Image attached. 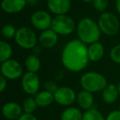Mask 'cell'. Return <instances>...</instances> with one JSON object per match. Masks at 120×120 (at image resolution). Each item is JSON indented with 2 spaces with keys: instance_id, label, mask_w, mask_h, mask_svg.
<instances>
[{
  "instance_id": "1",
  "label": "cell",
  "mask_w": 120,
  "mask_h": 120,
  "mask_svg": "<svg viewBox=\"0 0 120 120\" xmlns=\"http://www.w3.org/2000/svg\"><path fill=\"white\" fill-rule=\"evenodd\" d=\"M88 46L80 40L68 42L61 53V62L67 70L78 72L84 70L89 63Z\"/></svg>"
},
{
  "instance_id": "2",
  "label": "cell",
  "mask_w": 120,
  "mask_h": 120,
  "mask_svg": "<svg viewBox=\"0 0 120 120\" xmlns=\"http://www.w3.org/2000/svg\"><path fill=\"white\" fill-rule=\"evenodd\" d=\"M77 34L78 40L86 45H91L98 42L101 35V31L98 23L90 17H83L77 25Z\"/></svg>"
},
{
  "instance_id": "3",
  "label": "cell",
  "mask_w": 120,
  "mask_h": 120,
  "mask_svg": "<svg viewBox=\"0 0 120 120\" xmlns=\"http://www.w3.org/2000/svg\"><path fill=\"white\" fill-rule=\"evenodd\" d=\"M82 90H87L90 93L102 91L108 85L105 77L96 72H85L80 79Z\"/></svg>"
},
{
  "instance_id": "4",
  "label": "cell",
  "mask_w": 120,
  "mask_h": 120,
  "mask_svg": "<svg viewBox=\"0 0 120 120\" xmlns=\"http://www.w3.org/2000/svg\"><path fill=\"white\" fill-rule=\"evenodd\" d=\"M97 23L101 33L108 36H113L119 31V20L117 16L112 12H105L101 13L99 17Z\"/></svg>"
},
{
  "instance_id": "5",
  "label": "cell",
  "mask_w": 120,
  "mask_h": 120,
  "mask_svg": "<svg viewBox=\"0 0 120 120\" xmlns=\"http://www.w3.org/2000/svg\"><path fill=\"white\" fill-rule=\"evenodd\" d=\"M51 29L58 35H68L77 29V26L70 16L64 14L57 15L53 17Z\"/></svg>"
},
{
  "instance_id": "6",
  "label": "cell",
  "mask_w": 120,
  "mask_h": 120,
  "mask_svg": "<svg viewBox=\"0 0 120 120\" xmlns=\"http://www.w3.org/2000/svg\"><path fill=\"white\" fill-rule=\"evenodd\" d=\"M14 40L16 44L22 49H31L36 45L38 38L32 29L22 26L17 29Z\"/></svg>"
},
{
  "instance_id": "7",
  "label": "cell",
  "mask_w": 120,
  "mask_h": 120,
  "mask_svg": "<svg viewBox=\"0 0 120 120\" xmlns=\"http://www.w3.org/2000/svg\"><path fill=\"white\" fill-rule=\"evenodd\" d=\"M1 75L8 80H17L22 76L23 69L18 61L15 59H9L1 63Z\"/></svg>"
},
{
  "instance_id": "8",
  "label": "cell",
  "mask_w": 120,
  "mask_h": 120,
  "mask_svg": "<svg viewBox=\"0 0 120 120\" xmlns=\"http://www.w3.org/2000/svg\"><path fill=\"white\" fill-rule=\"evenodd\" d=\"M53 17L48 12L39 10L35 12L30 17V23L35 29L44 31L51 28Z\"/></svg>"
},
{
  "instance_id": "9",
  "label": "cell",
  "mask_w": 120,
  "mask_h": 120,
  "mask_svg": "<svg viewBox=\"0 0 120 120\" xmlns=\"http://www.w3.org/2000/svg\"><path fill=\"white\" fill-rule=\"evenodd\" d=\"M40 86V81L37 73L26 72L22 77V87L25 93L30 95H36Z\"/></svg>"
},
{
  "instance_id": "10",
  "label": "cell",
  "mask_w": 120,
  "mask_h": 120,
  "mask_svg": "<svg viewBox=\"0 0 120 120\" xmlns=\"http://www.w3.org/2000/svg\"><path fill=\"white\" fill-rule=\"evenodd\" d=\"M54 101L63 106H70L77 100V95L72 88L68 86H61L53 94Z\"/></svg>"
},
{
  "instance_id": "11",
  "label": "cell",
  "mask_w": 120,
  "mask_h": 120,
  "mask_svg": "<svg viewBox=\"0 0 120 120\" xmlns=\"http://www.w3.org/2000/svg\"><path fill=\"white\" fill-rule=\"evenodd\" d=\"M47 6L51 13L57 15L67 14L72 7L71 0H47Z\"/></svg>"
},
{
  "instance_id": "12",
  "label": "cell",
  "mask_w": 120,
  "mask_h": 120,
  "mask_svg": "<svg viewBox=\"0 0 120 120\" xmlns=\"http://www.w3.org/2000/svg\"><path fill=\"white\" fill-rule=\"evenodd\" d=\"M23 109L17 102H8L4 104L2 109V113L8 120H17L23 114Z\"/></svg>"
},
{
  "instance_id": "13",
  "label": "cell",
  "mask_w": 120,
  "mask_h": 120,
  "mask_svg": "<svg viewBox=\"0 0 120 120\" xmlns=\"http://www.w3.org/2000/svg\"><path fill=\"white\" fill-rule=\"evenodd\" d=\"M38 40L41 47L45 49H51L58 43V35L50 28L42 31L39 36Z\"/></svg>"
},
{
  "instance_id": "14",
  "label": "cell",
  "mask_w": 120,
  "mask_h": 120,
  "mask_svg": "<svg viewBox=\"0 0 120 120\" xmlns=\"http://www.w3.org/2000/svg\"><path fill=\"white\" fill-rule=\"evenodd\" d=\"M26 0H2L1 8L8 14H15L22 12L26 6Z\"/></svg>"
},
{
  "instance_id": "15",
  "label": "cell",
  "mask_w": 120,
  "mask_h": 120,
  "mask_svg": "<svg viewBox=\"0 0 120 120\" xmlns=\"http://www.w3.org/2000/svg\"><path fill=\"white\" fill-rule=\"evenodd\" d=\"M119 92H118V86L114 84H108L107 86L102 90V100L105 104L111 105L117 101Z\"/></svg>"
},
{
  "instance_id": "16",
  "label": "cell",
  "mask_w": 120,
  "mask_h": 120,
  "mask_svg": "<svg viewBox=\"0 0 120 120\" xmlns=\"http://www.w3.org/2000/svg\"><path fill=\"white\" fill-rule=\"evenodd\" d=\"M105 54V47L100 41L89 45L88 58L91 62H99L102 59Z\"/></svg>"
},
{
  "instance_id": "17",
  "label": "cell",
  "mask_w": 120,
  "mask_h": 120,
  "mask_svg": "<svg viewBox=\"0 0 120 120\" xmlns=\"http://www.w3.org/2000/svg\"><path fill=\"white\" fill-rule=\"evenodd\" d=\"M77 102L82 109L89 110L92 109L94 105V97L92 93L85 90H82L77 95Z\"/></svg>"
},
{
  "instance_id": "18",
  "label": "cell",
  "mask_w": 120,
  "mask_h": 120,
  "mask_svg": "<svg viewBox=\"0 0 120 120\" xmlns=\"http://www.w3.org/2000/svg\"><path fill=\"white\" fill-rule=\"evenodd\" d=\"M35 99L38 107L45 108V107L49 106L54 101V95L51 92L44 90L41 91H39L35 95Z\"/></svg>"
},
{
  "instance_id": "19",
  "label": "cell",
  "mask_w": 120,
  "mask_h": 120,
  "mask_svg": "<svg viewBox=\"0 0 120 120\" xmlns=\"http://www.w3.org/2000/svg\"><path fill=\"white\" fill-rule=\"evenodd\" d=\"M25 67L27 72L37 73L41 68V62L36 55L30 54L25 60Z\"/></svg>"
},
{
  "instance_id": "20",
  "label": "cell",
  "mask_w": 120,
  "mask_h": 120,
  "mask_svg": "<svg viewBox=\"0 0 120 120\" xmlns=\"http://www.w3.org/2000/svg\"><path fill=\"white\" fill-rule=\"evenodd\" d=\"M83 113L77 107H68L61 114L60 120H82Z\"/></svg>"
},
{
  "instance_id": "21",
  "label": "cell",
  "mask_w": 120,
  "mask_h": 120,
  "mask_svg": "<svg viewBox=\"0 0 120 120\" xmlns=\"http://www.w3.org/2000/svg\"><path fill=\"white\" fill-rule=\"evenodd\" d=\"M12 55V48L7 41L0 42V62L4 63L11 59Z\"/></svg>"
},
{
  "instance_id": "22",
  "label": "cell",
  "mask_w": 120,
  "mask_h": 120,
  "mask_svg": "<svg viewBox=\"0 0 120 120\" xmlns=\"http://www.w3.org/2000/svg\"><path fill=\"white\" fill-rule=\"evenodd\" d=\"M82 120H105L103 114L95 108L86 110L83 113Z\"/></svg>"
},
{
  "instance_id": "23",
  "label": "cell",
  "mask_w": 120,
  "mask_h": 120,
  "mask_svg": "<svg viewBox=\"0 0 120 120\" xmlns=\"http://www.w3.org/2000/svg\"><path fill=\"white\" fill-rule=\"evenodd\" d=\"M37 103L35 101V99L33 97H28V98L25 99L22 104V109H23L24 113H33L36 110Z\"/></svg>"
},
{
  "instance_id": "24",
  "label": "cell",
  "mask_w": 120,
  "mask_h": 120,
  "mask_svg": "<svg viewBox=\"0 0 120 120\" xmlns=\"http://www.w3.org/2000/svg\"><path fill=\"white\" fill-rule=\"evenodd\" d=\"M17 29L12 24H6L1 29V34L3 37L7 40H12L15 38V35L17 34Z\"/></svg>"
},
{
  "instance_id": "25",
  "label": "cell",
  "mask_w": 120,
  "mask_h": 120,
  "mask_svg": "<svg viewBox=\"0 0 120 120\" xmlns=\"http://www.w3.org/2000/svg\"><path fill=\"white\" fill-rule=\"evenodd\" d=\"M93 7L97 12H105L109 5L108 0H94L92 2Z\"/></svg>"
},
{
  "instance_id": "26",
  "label": "cell",
  "mask_w": 120,
  "mask_h": 120,
  "mask_svg": "<svg viewBox=\"0 0 120 120\" xmlns=\"http://www.w3.org/2000/svg\"><path fill=\"white\" fill-rule=\"evenodd\" d=\"M109 57L113 62L120 64V44L115 45L111 49L109 52Z\"/></svg>"
},
{
  "instance_id": "27",
  "label": "cell",
  "mask_w": 120,
  "mask_h": 120,
  "mask_svg": "<svg viewBox=\"0 0 120 120\" xmlns=\"http://www.w3.org/2000/svg\"><path fill=\"white\" fill-rule=\"evenodd\" d=\"M44 87H45V90L51 92V93H53V94H54L55 92L57 91V90L59 88V87L58 86V85H57L56 82H53V81H47L46 82H45Z\"/></svg>"
},
{
  "instance_id": "28",
  "label": "cell",
  "mask_w": 120,
  "mask_h": 120,
  "mask_svg": "<svg viewBox=\"0 0 120 120\" xmlns=\"http://www.w3.org/2000/svg\"><path fill=\"white\" fill-rule=\"evenodd\" d=\"M105 120H120V110H113L107 115Z\"/></svg>"
},
{
  "instance_id": "29",
  "label": "cell",
  "mask_w": 120,
  "mask_h": 120,
  "mask_svg": "<svg viewBox=\"0 0 120 120\" xmlns=\"http://www.w3.org/2000/svg\"><path fill=\"white\" fill-rule=\"evenodd\" d=\"M17 120H38V119H37V118L33 113H24Z\"/></svg>"
},
{
  "instance_id": "30",
  "label": "cell",
  "mask_w": 120,
  "mask_h": 120,
  "mask_svg": "<svg viewBox=\"0 0 120 120\" xmlns=\"http://www.w3.org/2000/svg\"><path fill=\"white\" fill-rule=\"evenodd\" d=\"M8 79L5 78L4 76H0V92H4V90L7 88Z\"/></svg>"
},
{
  "instance_id": "31",
  "label": "cell",
  "mask_w": 120,
  "mask_h": 120,
  "mask_svg": "<svg viewBox=\"0 0 120 120\" xmlns=\"http://www.w3.org/2000/svg\"><path fill=\"white\" fill-rule=\"evenodd\" d=\"M26 4L29 6H35L37 4V3L39 2V0H26Z\"/></svg>"
},
{
  "instance_id": "32",
  "label": "cell",
  "mask_w": 120,
  "mask_h": 120,
  "mask_svg": "<svg viewBox=\"0 0 120 120\" xmlns=\"http://www.w3.org/2000/svg\"><path fill=\"white\" fill-rule=\"evenodd\" d=\"M115 8H116L117 12L120 14V0H116V2H115Z\"/></svg>"
},
{
  "instance_id": "33",
  "label": "cell",
  "mask_w": 120,
  "mask_h": 120,
  "mask_svg": "<svg viewBox=\"0 0 120 120\" xmlns=\"http://www.w3.org/2000/svg\"><path fill=\"white\" fill-rule=\"evenodd\" d=\"M84 3H92L94 0H82Z\"/></svg>"
},
{
  "instance_id": "34",
  "label": "cell",
  "mask_w": 120,
  "mask_h": 120,
  "mask_svg": "<svg viewBox=\"0 0 120 120\" xmlns=\"http://www.w3.org/2000/svg\"><path fill=\"white\" fill-rule=\"evenodd\" d=\"M118 92H119V96H120V82L118 85Z\"/></svg>"
},
{
  "instance_id": "35",
  "label": "cell",
  "mask_w": 120,
  "mask_h": 120,
  "mask_svg": "<svg viewBox=\"0 0 120 120\" xmlns=\"http://www.w3.org/2000/svg\"><path fill=\"white\" fill-rule=\"evenodd\" d=\"M119 110H120V109H119Z\"/></svg>"
}]
</instances>
